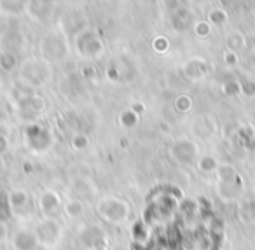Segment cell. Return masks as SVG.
I'll list each match as a JSON object with an SVG mask.
<instances>
[{
    "instance_id": "cell-28",
    "label": "cell",
    "mask_w": 255,
    "mask_h": 250,
    "mask_svg": "<svg viewBox=\"0 0 255 250\" xmlns=\"http://www.w3.org/2000/svg\"><path fill=\"white\" fill-rule=\"evenodd\" d=\"M224 61H226V65H229V67H234V65H238V53H233V51H226V53H224Z\"/></svg>"
},
{
    "instance_id": "cell-20",
    "label": "cell",
    "mask_w": 255,
    "mask_h": 250,
    "mask_svg": "<svg viewBox=\"0 0 255 250\" xmlns=\"http://www.w3.org/2000/svg\"><path fill=\"white\" fill-rule=\"evenodd\" d=\"M26 107H28L32 112H40V110L46 109V100L39 95H32V98L26 102Z\"/></svg>"
},
{
    "instance_id": "cell-24",
    "label": "cell",
    "mask_w": 255,
    "mask_h": 250,
    "mask_svg": "<svg viewBox=\"0 0 255 250\" xmlns=\"http://www.w3.org/2000/svg\"><path fill=\"white\" fill-rule=\"evenodd\" d=\"M194 30H196V35L201 37V39H206L210 35V32H212V25L208 21H198Z\"/></svg>"
},
{
    "instance_id": "cell-16",
    "label": "cell",
    "mask_w": 255,
    "mask_h": 250,
    "mask_svg": "<svg viewBox=\"0 0 255 250\" xmlns=\"http://www.w3.org/2000/svg\"><path fill=\"white\" fill-rule=\"evenodd\" d=\"M240 217L243 222L255 221V201H247L240 207Z\"/></svg>"
},
{
    "instance_id": "cell-36",
    "label": "cell",
    "mask_w": 255,
    "mask_h": 250,
    "mask_svg": "<svg viewBox=\"0 0 255 250\" xmlns=\"http://www.w3.org/2000/svg\"><path fill=\"white\" fill-rule=\"evenodd\" d=\"M25 172H32V165H25Z\"/></svg>"
},
{
    "instance_id": "cell-15",
    "label": "cell",
    "mask_w": 255,
    "mask_h": 250,
    "mask_svg": "<svg viewBox=\"0 0 255 250\" xmlns=\"http://www.w3.org/2000/svg\"><path fill=\"white\" fill-rule=\"evenodd\" d=\"M217 172H219V180H220V184L233 182V180L238 177V173H236V170H234V166H231V165L220 166V168H217Z\"/></svg>"
},
{
    "instance_id": "cell-17",
    "label": "cell",
    "mask_w": 255,
    "mask_h": 250,
    "mask_svg": "<svg viewBox=\"0 0 255 250\" xmlns=\"http://www.w3.org/2000/svg\"><path fill=\"white\" fill-rule=\"evenodd\" d=\"M84 208H86V205L82 203L81 200H70L67 205H65V212H67L68 215H72V217H79V215H82Z\"/></svg>"
},
{
    "instance_id": "cell-12",
    "label": "cell",
    "mask_w": 255,
    "mask_h": 250,
    "mask_svg": "<svg viewBox=\"0 0 255 250\" xmlns=\"http://www.w3.org/2000/svg\"><path fill=\"white\" fill-rule=\"evenodd\" d=\"M184 74H185V77L191 79V81H198V79H201L203 74H205V67H203L201 63H198V61H189L184 68Z\"/></svg>"
},
{
    "instance_id": "cell-7",
    "label": "cell",
    "mask_w": 255,
    "mask_h": 250,
    "mask_svg": "<svg viewBox=\"0 0 255 250\" xmlns=\"http://www.w3.org/2000/svg\"><path fill=\"white\" fill-rule=\"evenodd\" d=\"M14 250H33L37 247V235L32 231H18L12 238Z\"/></svg>"
},
{
    "instance_id": "cell-5",
    "label": "cell",
    "mask_w": 255,
    "mask_h": 250,
    "mask_svg": "<svg viewBox=\"0 0 255 250\" xmlns=\"http://www.w3.org/2000/svg\"><path fill=\"white\" fill-rule=\"evenodd\" d=\"M39 236L44 243H54L58 238H60V233H61V226L58 221L54 219H44L39 226Z\"/></svg>"
},
{
    "instance_id": "cell-10",
    "label": "cell",
    "mask_w": 255,
    "mask_h": 250,
    "mask_svg": "<svg viewBox=\"0 0 255 250\" xmlns=\"http://www.w3.org/2000/svg\"><path fill=\"white\" fill-rule=\"evenodd\" d=\"M9 207L14 208V210H19V208H25L28 205V194L25 191H12L7 196Z\"/></svg>"
},
{
    "instance_id": "cell-18",
    "label": "cell",
    "mask_w": 255,
    "mask_h": 250,
    "mask_svg": "<svg viewBox=\"0 0 255 250\" xmlns=\"http://www.w3.org/2000/svg\"><path fill=\"white\" fill-rule=\"evenodd\" d=\"M198 166H199V170H201V172H205V173H212V172H215V170L219 168L215 158H212V156H203V158L198 161Z\"/></svg>"
},
{
    "instance_id": "cell-25",
    "label": "cell",
    "mask_w": 255,
    "mask_h": 250,
    "mask_svg": "<svg viewBox=\"0 0 255 250\" xmlns=\"http://www.w3.org/2000/svg\"><path fill=\"white\" fill-rule=\"evenodd\" d=\"M72 147L77 149V151H82V149L88 147V137L82 133H77L72 137Z\"/></svg>"
},
{
    "instance_id": "cell-32",
    "label": "cell",
    "mask_w": 255,
    "mask_h": 250,
    "mask_svg": "<svg viewBox=\"0 0 255 250\" xmlns=\"http://www.w3.org/2000/svg\"><path fill=\"white\" fill-rule=\"evenodd\" d=\"M129 110H131V112H135L136 116H138V114H140V112H143L145 109H143V103H133V107H131Z\"/></svg>"
},
{
    "instance_id": "cell-11",
    "label": "cell",
    "mask_w": 255,
    "mask_h": 250,
    "mask_svg": "<svg viewBox=\"0 0 255 250\" xmlns=\"http://www.w3.org/2000/svg\"><path fill=\"white\" fill-rule=\"evenodd\" d=\"M18 65V54L11 53V51H2L0 53V70L11 72Z\"/></svg>"
},
{
    "instance_id": "cell-19",
    "label": "cell",
    "mask_w": 255,
    "mask_h": 250,
    "mask_svg": "<svg viewBox=\"0 0 255 250\" xmlns=\"http://www.w3.org/2000/svg\"><path fill=\"white\" fill-rule=\"evenodd\" d=\"M0 7H2V11H5V12L18 14V12L23 11L25 4H23V2H11V0H4V2H0Z\"/></svg>"
},
{
    "instance_id": "cell-29",
    "label": "cell",
    "mask_w": 255,
    "mask_h": 250,
    "mask_svg": "<svg viewBox=\"0 0 255 250\" xmlns=\"http://www.w3.org/2000/svg\"><path fill=\"white\" fill-rule=\"evenodd\" d=\"M166 47H168V42H166V39H164V37H157V39L154 40V49L159 51V53H164V51H166Z\"/></svg>"
},
{
    "instance_id": "cell-30",
    "label": "cell",
    "mask_w": 255,
    "mask_h": 250,
    "mask_svg": "<svg viewBox=\"0 0 255 250\" xmlns=\"http://www.w3.org/2000/svg\"><path fill=\"white\" fill-rule=\"evenodd\" d=\"M245 47H247V49L255 51V35H248V37H245Z\"/></svg>"
},
{
    "instance_id": "cell-27",
    "label": "cell",
    "mask_w": 255,
    "mask_h": 250,
    "mask_svg": "<svg viewBox=\"0 0 255 250\" xmlns=\"http://www.w3.org/2000/svg\"><path fill=\"white\" fill-rule=\"evenodd\" d=\"M224 91H226L227 95H238V93H240V82H238V81L226 82V86H224Z\"/></svg>"
},
{
    "instance_id": "cell-8",
    "label": "cell",
    "mask_w": 255,
    "mask_h": 250,
    "mask_svg": "<svg viewBox=\"0 0 255 250\" xmlns=\"http://www.w3.org/2000/svg\"><path fill=\"white\" fill-rule=\"evenodd\" d=\"M81 240H82V243H86V245L89 247V249H93V247H96V245H102L103 233H102V229L96 228V226H88L86 229H82Z\"/></svg>"
},
{
    "instance_id": "cell-6",
    "label": "cell",
    "mask_w": 255,
    "mask_h": 250,
    "mask_svg": "<svg viewBox=\"0 0 255 250\" xmlns=\"http://www.w3.org/2000/svg\"><path fill=\"white\" fill-rule=\"evenodd\" d=\"M65 51L67 49H65L63 42L58 37L49 35L42 40V53L51 60H61L65 56Z\"/></svg>"
},
{
    "instance_id": "cell-21",
    "label": "cell",
    "mask_w": 255,
    "mask_h": 250,
    "mask_svg": "<svg viewBox=\"0 0 255 250\" xmlns=\"http://www.w3.org/2000/svg\"><path fill=\"white\" fill-rule=\"evenodd\" d=\"M226 19H227V12L224 11V9H212V11H210V23H212V25L220 26L226 23Z\"/></svg>"
},
{
    "instance_id": "cell-9",
    "label": "cell",
    "mask_w": 255,
    "mask_h": 250,
    "mask_svg": "<svg viewBox=\"0 0 255 250\" xmlns=\"http://www.w3.org/2000/svg\"><path fill=\"white\" fill-rule=\"evenodd\" d=\"M192 23V14L187 9H178L177 14L173 16V28L177 32H185Z\"/></svg>"
},
{
    "instance_id": "cell-14",
    "label": "cell",
    "mask_w": 255,
    "mask_h": 250,
    "mask_svg": "<svg viewBox=\"0 0 255 250\" xmlns=\"http://www.w3.org/2000/svg\"><path fill=\"white\" fill-rule=\"evenodd\" d=\"M23 44V37L21 33H9V35L4 37V46H5V51H11V53H16L19 49V46Z\"/></svg>"
},
{
    "instance_id": "cell-26",
    "label": "cell",
    "mask_w": 255,
    "mask_h": 250,
    "mask_svg": "<svg viewBox=\"0 0 255 250\" xmlns=\"http://www.w3.org/2000/svg\"><path fill=\"white\" fill-rule=\"evenodd\" d=\"M240 91L245 93L247 96H254L255 95V82L250 79H243L240 81Z\"/></svg>"
},
{
    "instance_id": "cell-34",
    "label": "cell",
    "mask_w": 255,
    "mask_h": 250,
    "mask_svg": "<svg viewBox=\"0 0 255 250\" xmlns=\"http://www.w3.org/2000/svg\"><path fill=\"white\" fill-rule=\"evenodd\" d=\"M91 250H107V249H105V245H103V243H102V245H96V247H93Z\"/></svg>"
},
{
    "instance_id": "cell-23",
    "label": "cell",
    "mask_w": 255,
    "mask_h": 250,
    "mask_svg": "<svg viewBox=\"0 0 255 250\" xmlns=\"http://www.w3.org/2000/svg\"><path fill=\"white\" fill-rule=\"evenodd\" d=\"M191 107H192V100L187 95H182L175 100V109L178 112H187V110H191Z\"/></svg>"
},
{
    "instance_id": "cell-4",
    "label": "cell",
    "mask_w": 255,
    "mask_h": 250,
    "mask_svg": "<svg viewBox=\"0 0 255 250\" xmlns=\"http://www.w3.org/2000/svg\"><path fill=\"white\" fill-rule=\"evenodd\" d=\"M171 154H173V158L177 159L178 163H182V165H189V163H194L198 151H196V145L192 144V142L180 140L173 145Z\"/></svg>"
},
{
    "instance_id": "cell-35",
    "label": "cell",
    "mask_w": 255,
    "mask_h": 250,
    "mask_svg": "<svg viewBox=\"0 0 255 250\" xmlns=\"http://www.w3.org/2000/svg\"><path fill=\"white\" fill-rule=\"evenodd\" d=\"M0 238H4V228H2V224H0Z\"/></svg>"
},
{
    "instance_id": "cell-33",
    "label": "cell",
    "mask_w": 255,
    "mask_h": 250,
    "mask_svg": "<svg viewBox=\"0 0 255 250\" xmlns=\"http://www.w3.org/2000/svg\"><path fill=\"white\" fill-rule=\"evenodd\" d=\"M93 74H95V68H91V67H88V68H84V70H82V75H84L86 79H91Z\"/></svg>"
},
{
    "instance_id": "cell-31",
    "label": "cell",
    "mask_w": 255,
    "mask_h": 250,
    "mask_svg": "<svg viewBox=\"0 0 255 250\" xmlns=\"http://www.w3.org/2000/svg\"><path fill=\"white\" fill-rule=\"evenodd\" d=\"M7 145H9L7 138H5V137H4V135H0V152H4V151H7Z\"/></svg>"
},
{
    "instance_id": "cell-13",
    "label": "cell",
    "mask_w": 255,
    "mask_h": 250,
    "mask_svg": "<svg viewBox=\"0 0 255 250\" xmlns=\"http://www.w3.org/2000/svg\"><path fill=\"white\" fill-rule=\"evenodd\" d=\"M226 46L227 51H233V53H238L240 49H245V37L241 33H231L226 39Z\"/></svg>"
},
{
    "instance_id": "cell-22",
    "label": "cell",
    "mask_w": 255,
    "mask_h": 250,
    "mask_svg": "<svg viewBox=\"0 0 255 250\" xmlns=\"http://www.w3.org/2000/svg\"><path fill=\"white\" fill-rule=\"evenodd\" d=\"M136 123H138V116H136L135 112H131V110H124V112L121 114V124H123V126L133 128Z\"/></svg>"
},
{
    "instance_id": "cell-1",
    "label": "cell",
    "mask_w": 255,
    "mask_h": 250,
    "mask_svg": "<svg viewBox=\"0 0 255 250\" xmlns=\"http://www.w3.org/2000/svg\"><path fill=\"white\" fill-rule=\"evenodd\" d=\"M96 210H98V214L102 217H105L110 222H121L124 219H128V215H129V207H128L126 201L116 200V198L103 200Z\"/></svg>"
},
{
    "instance_id": "cell-2",
    "label": "cell",
    "mask_w": 255,
    "mask_h": 250,
    "mask_svg": "<svg viewBox=\"0 0 255 250\" xmlns=\"http://www.w3.org/2000/svg\"><path fill=\"white\" fill-rule=\"evenodd\" d=\"M77 47L82 54H88V56H98L103 51L102 40L91 32H82V35L77 39Z\"/></svg>"
},
{
    "instance_id": "cell-3",
    "label": "cell",
    "mask_w": 255,
    "mask_h": 250,
    "mask_svg": "<svg viewBox=\"0 0 255 250\" xmlns=\"http://www.w3.org/2000/svg\"><path fill=\"white\" fill-rule=\"evenodd\" d=\"M39 207H40V212H42L47 219H54V215H56L61 208V200L54 191H44V193L40 194Z\"/></svg>"
}]
</instances>
